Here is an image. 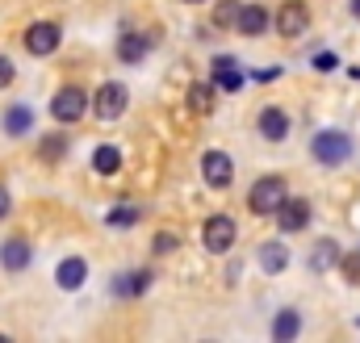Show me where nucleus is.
<instances>
[{"label":"nucleus","instance_id":"20","mask_svg":"<svg viewBox=\"0 0 360 343\" xmlns=\"http://www.w3.org/2000/svg\"><path fill=\"white\" fill-rule=\"evenodd\" d=\"M143 55H147V38H143V34H126V38L117 42V59H122V63H139Z\"/></svg>","mask_w":360,"mask_h":343},{"label":"nucleus","instance_id":"2","mask_svg":"<svg viewBox=\"0 0 360 343\" xmlns=\"http://www.w3.org/2000/svg\"><path fill=\"white\" fill-rule=\"evenodd\" d=\"M89 113V92L80 84H63L51 96V117L55 122H80Z\"/></svg>","mask_w":360,"mask_h":343},{"label":"nucleus","instance_id":"23","mask_svg":"<svg viewBox=\"0 0 360 343\" xmlns=\"http://www.w3.org/2000/svg\"><path fill=\"white\" fill-rule=\"evenodd\" d=\"M38 155H42L46 164L63 160V155H68V138H63V134H46V138H42V147H38Z\"/></svg>","mask_w":360,"mask_h":343},{"label":"nucleus","instance_id":"8","mask_svg":"<svg viewBox=\"0 0 360 343\" xmlns=\"http://www.w3.org/2000/svg\"><path fill=\"white\" fill-rule=\"evenodd\" d=\"M306 25H310L306 4H297V0L281 4V13H276V30H281V38H297V34H306Z\"/></svg>","mask_w":360,"mask_h":343},{"label":"nucleus","instance_id":"29","mask_svg":"<svg viewBox=\"0 0 360 343\" xmlns=\"http://www.w3.org/2000/svg\"><path fill=\"white\" fill-rule=\"evenodd\" d=\"M13 76H17L13 59H8V55H0V88H8V84H13Z\"/></svg>","mask_w":360,"mask_h":343},{"label":"nucleus","instance_id":"25","mask_svg":"<svg viewBox=\"0 0 360 343\" xmlns=\"http://www.w3.org/2000/svg\"><path fill=\"white\" fill-rule=\"evenodd\" d=\"M176 235H172V231H160V235H155V243H151V252H155V256H168V252H176Z\"/></svg>","mask_w":360,"mask_h":343},{"label":"nucleus","instance_id":"6","mask_svg":"<svg viewBox=\"0 0 360 343\" xmlns=\"http://www.w3.org/2000/svg\"><path fill=\"white\" fill-rule=\"evenodd\" d=\"M89 105L96 109V117L113 122V117H122V113H126V105H130V92H126V84H101Z\"/></svg>","mask_w":360,"mask_h":343},{"label":"nucleus","instance_id":"26","mask_svg":"<svg viewBox=\"0 0 360 343\" xmlns=\"http://www.w3.org/2000/svg\"><path fill=\"white\" fill-rule=\"evenodd\" d=\"M235 13H239V0H222L218 13H214V21L218 25H235Z\"/></svg>","mask_w":360,"mask_h":343},{"label":"nucleus","instance_id":"10","mask_svg":"<svg viewBox=\"0 0 360 343\" xmlns=\"http://www.w3.org/2000/svg\"><path fill=\"white\" fill-rule=\"evenodd\" d=\"M30 259H34V252H30L25 239H4V243H0V268H4V272H25Z\"/></svg>","mask_w":360,"mask_h":343},{"label":"nucleus","instance_id":"13","mask_svg":"<svg viewBox=\"0 0 360 343\" xmlns=\"http://www.w3.org/2000/svg\"><path fill=\"white\" fill-rule=\"evenodd\" d=\"M235 30L248 34V38H256V34L269 30V13H264L260 4H239V13H235Z\"/></svg>","mask_w":360,"mask_h":343},{"label":"nucleus","instance_id":"34","mask_svg":"<svg viewBox=\"0 0 360 343\" xmlns=\"http://www.w3.org/2000/svg\"><path fill=\"white\" fill-rule=\"evenodd\" d=\"M193 4H197V0H193Z\"/></svg>","mask_w":360,"mask_h":343},{"label":"nucleus","instance_id":"14","mask_svg":"<svg viewBox=\"0 0 360 343\" xmlns=\"http://www.w3.org/2000/svg\"><path fill=\"white\" fill-rule=\"evenodd\" d=\"M0 126H4V134L21 138V134H30V130H34V109H30V105H8V109H4V117H0Z\"/></svg>","mask_w":360,"mask_h":343},{"label":"nucleus","instance_id":"27","mask_svg":"<svg viewBox=\"0 0 360 343\" xmlns=\"http://www.w3.org/2000/svg\"><path fill=\"white\" fill-rule=\"evenodd\" d=\"M340 268H344V276H348L352 285H360V252L356 256H344L340 259Z\"/></svg>","mask_w":360,"mask_h":343},{"label":"nucleus","instance_id":"18","mask_svg":"<svg viewBox=\"0 0 360 343\" xmlns=\"http://www.w3.org/2000/svg\"><path fill=\"white\" fill-rule=\"evenodd\" d=\"M92 168H96V176H113V172L122 168V151L109 147V143L96 147V151H92Z\"/></svg>","mask_w":360,"mask_h":343},{"label":"nucleus","instance_id":"5","mask_svg":"<svg viewBox=\"0 0 360 343\" xmlns=\"http://www.w3.org/2000/svg\"><path fill=\"white\" fill-rule=\"evenodd\" d=\"M235 222L226 218V214H214L210 222H205V231H201V243H205V252H214V256H222V252H231L235 247Z\"/></svg>","mask_w":360,"mask_h":343},{"label":"nucleus","instance_id":"17","mask_svg":"<svg viewBox=\"0 0 360 343\" xmlns=\"http://www.w3.org/2000/svg\"><path fill=\"white\" fill-rule=\"evenodd\" d=\"M297 331H302V314H297V310H281L276 323H272V339L289 343V339H297Z\"/></svg>","mask_w":360,"mask_h":343},{"label":"nucleus","instance_id":"11","mask_svg":"<svg viewBox=\"0 0 360 343\" xmlns=\"http://www.w3.org/2000/svg\"><path fill=\"white\" fill-rule=\"evenodd\" d=\"M214 88H222V92H239L243 88V67L231 55H218L214 59Z\"/></svg>","mask_w":360,"mask_h":343},{"label":"nucleus","instance_id":"32","mask_svg":"<svg viewBox=\"0 0 360 343\" xmlns=\"http://www.w3.org/2000/svg\"><path fill=\"white\" fill-rule=\"evenodd\" d=\"M352 17H360V0H352Z\"/></svg>","mask_w":360,"mask_h":343},{"label":"nucleus","instance_id":"9","mask_svg":"<svg viewBox=\"0 0 360 343\" xmlns=\"http://www.w3.org/2000/svg\"><path fill=\"white\" fill-rule=\"evenodd\" d=\"M306 222H310V201H281V209H276V226L285 231V235H297V231H306Z\"/></svg>","mask_w":360,"mask_h":343},{"label":"nucleus","instance_id":"19","mask_svg":"<svg viewBox=\"0 0 360 343\" xmlns=\"http://www.w3.org/2000/svg\"><path fill=\"white\" fill-rule=\"evenodd\" d=\"M285 264H289V252H285V243H264V247H260V268H264L269 276H276Z\"/></svg>","mask_w":360,"mask_h":343},{"label":"nucleus","instance_id":"12","mask_svg":"<svg viewBox=\"0 0 360 343\" xmlns=\"http://www.w3.org/2000/svg\"><path fill=\"white\" fill-rule=\"evenodd\" d=\"M84 280H89V264H84L80 256H68L59 268H55V285H59V289H68V293H72V289H80Z\"/></svg>","mask_w":360,"mask_h":343},{"label":"nucleus","instance_id":"3","mask_svg":"<svg viewBox=\"0 0 360 343\" xmlns=\"http://www.w3.org/2000/svg\"><path fill=\"white\" fill-rule=\"evenodd\" d=\"M348 155H352V138H348L344 130H319V134H314V160H319V164L335 168V164H344Z\"/></svg>","mask_w":360,"mask_h":343},{"label":"nucleus","instance_id":"22","mask_svg":"<svg viewBox=\"0 0 360 343\" xmlns=\"http://www.w3.org/2000/svg\"><path fill=\"white\" fill-rule=\"evenodd\" d=\"M139 218H143V209H139V205H113V209L105 214V222H109V226H117V231H122V226H134Z\"/></svg>","mask_w":360,"mask_h":343},{"label":"nucleus","instance_id":"16","mask_svg":"<svg viewBox=\"0 0 360 343\" xmlns=\"http://www.w3.org/2000/svg\"><path fill=\"white\" fill-rule=\"evenodd\" d=\"M147 285H151V272L139 268V272H122V276L113 280V293H117V297H139Z\"/></svg>","mask_w":360,"mask_h":343},{"label":"nucleus","instance_id":"30","mask_svg":"<svg viewBox=\"0 0 360 343\" xmlns=\"http://www.w3.org/2000/svg\"><path fill=\"white\" fill-rule=\"evenodd\" d=\"M252 80H260V84H272V80H281V67H260V72H252Z\"/></svg>","mask_w":360,"mask_h":343},{"label":"nucleus","instance_id":"1","mask_svg":"<svg viewBox=\"0 0 360 343\" xmlns=\"http://www.w3.org/2000/svg\"><path fill=\"white\" fill-rule=\"evenodd\" d=\"M281 201H285V180L281 176H260L256 184H252V193H248V209L252 214H276L281 209Z\"/></svg>","mask_w":360,"mask_h":343},{"label":"nucleus","instance_id":"21","mask_svg":"<svg viewBox=\"0 0 360 343\" xmlns=\"http://www.w3.org/2000/svg\"><path fill=\"white\" fill-rule=\"evenodd\" d=\"M188 109H193V113H201V117H205V113H214V88H210V84H193V88H188Z\"/></svg>","mask_w":360,"mask_h":343},{"label":"nucleus","instance_id":"33","mask_svg":"<svg viewBox=\"0 0 360 343\" xmlns=\"http://www.w3.org/2000/svg\"><path fill=\"white\" fill-rule=\"evenodd\" d=\"M356 327H360V318H356Z\"/></svg>","mask_w":360,"mask_h":343},{"label":"nucleus","instance_id":"31","mask_svg":"<svg viewBox=\"0 0 360 343\" xmlns=\"http://www.w3.org/2000/svg\"><path fill=\"white\" fill-rule=\"evenodd\" d=\"M8 209H13V197H8V188L0 184V218H8Z\"/></svg>","mask_w":360,"mask_h":343},{"label":"nucleus","instance_id":"28","mask_svg":"<svg viewBox=\"0 0 360 343\" xmlns=\"http://www.w3.org/2000/svg\"><path fill=\"white\" fill-rule=\"evenodd\" d=\"M314 67H319V72H335V67H340V55H331V51H319V55H314Z\"/></svg>","mask_w":360,"mask_h":343},{"label":"nucleus","instance_id":"24","mask_svg":"<svg viewBox=\"0 0 360 343\" xmlns=\"http://www.w3.org/2000/svg\"><path fill=\"white\" fill-rule=\"evenodd\" d=\"M327 264H340V247L335 243H319V252H314V268H327Z\"/></svg>","mask_w":360,"mask_h":343},{"label":"nucleus","instance_id":"4","mask_svg":"<svg viewBox=\"0 0 360 343\" xmlns=\"http://www.w3.org/2000/svg\"><path fill=\"white\" fill-rule=\"evenodd\" d=\"M25 51L30 55H38V59H46V55H55L59 51V42H63V30L55 25V21H34L30 30H25Z\"/></svg>","mask_w":360,"mask_h":343},{"label":"nucleus","instance_id":"7","mask_svg":"<svg viewBox=\"0 0 360 343\" xmlns=\"http://www.w3.org/2000/svg\"><path fill=\"white\" fill-rule=\"evenodd\" d=\"M201 176H205L210 188H226V184L235 180L231 155H226V151H205V155H201Z\"/></svg>","mask_w":360,"mask_h":343},{"label":"nucleus","instance_id":"15","mask_svg":"<svg viewBox=\"0 0 360 343\" xmlns=\"http://www.w3.org/2000/svg\"><path fill=\"white\" fill-rule=\"evenodd\" d=\"M260 134H264L269 143H281V138L289 134V117H285L281 105H269V109L260 113Z\"/></svg>","mask_w":360,"mask_h":343}]
</instances>
